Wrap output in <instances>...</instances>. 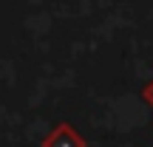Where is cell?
<instances>
[{"mask_svg": "<svg viewBox=\"0 0 153 147\" xmlns=\"http://www.w3.org/2000/svg\"><path fill=\"white\" fill-rule=\"evenodd\" d=\"M45 147H85L82 144V139L76 136V133L71 130V127H57L54 130V136L51 139H45Z\"/></svg>", "mask_w": 153, "mask_h": 147, "instance_id": "cell-1", "label": "cell"}]
</instances>
